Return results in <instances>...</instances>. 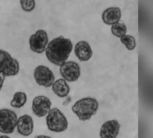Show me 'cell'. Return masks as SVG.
<instances>
[{
    "label": "cell",
    "mask_w": 153,
    "mask_h": 138,
    "mask_svg": "<svg viewBox=\"0 0 153 138\" xmlns=\"http://www.w3.org/2000/svg\"><path fill=\"white\" fill-rule=\"evenodd\" d=\"M48 38L45 31L39 29L29 38V47L30 50L37 54L42 53L48 44Z\"/></svg>",
    "instance_id": "obj_6"
},
{
    "label": "cell",
    "mask_w": 153,
    "mask_h": 138,
    "mask_svg": "<svg viewBox=\"0 0 153 138\" xmlns=\"http://www.w3.org/2000/svg\"><path fill=\"white\" fill-rule=\"evenodd\" d=\"M17 116L14 111L7 108L0 110V132L11 134L16 127Z\"/></svg>",
    "instance_id": "obj_5"
},
{
    "label": "cell",
    "mask_w": 153,
    "mask_h": 138,
    "mask_svg": "<svg viewBox=\"0 0 153 138\" xmlns=\"http://www.w3.org/2000/svg\"><path fill=\"white\" fill-rule=\"evenodd\" d=\"M75 54L81 62L88 61L92 56L90 45L85 41H79L75 47Z\"/></svg>",
    "instance_id": "obj_12"
},
{
    "label": "cell",
    "mask_w": 153,
    "mask_h": 138,
    "mask_svg": "<svg viewBox=\"0 0 153 138\" xmlns=\"http://www.w3.org/2000/svg\"><path fill=\"white\" fill-rule=\"evenodd\" d=\"M51 105L52 103L47 97L39 96L33 98L32 110L36 116L44 117L51 110Z\"/></svg>",
    "instance_id": "obj_9"
},
{
    "label": "cell",
    "mask_w": 153,
    "mask_h": 138,
    "mask_svg": "<svg viewBox=\"0 0 153 138\" xmlns=\"http://www.w3.org/2000/svg\"><path fill=\"white\" fill-rule=\"evenodd\" d=\"M27 96L22 92H17L14 93L13 99L10 101V106L15 108H20L27 103Z\"/></svg>",
    "instance_id": "obj_15"
},
{
    "label": "cell",
    "mask_w": 153,
    "mask_h": 138,
    "mask_svg": "<svg viewBox=\"0 0 153 138\" xmlns=\"http://www.w3.org/2000/svg\"><path fill=\"white\" fill-rule=\"evenodd\" d=\"M73 49L69 39L59 36L50 41L45 50V55L49 62L61 66L66 62Z\"/></svg>",
    "instance_id": "obj_1"
},
{
    "label": "cell",
    "mask_w": 153,
    "mask_h": 138,
    "mask_svg": "<svg viewBox=\"0 0 153 138\" xmlns=\"http://www.w3.org/2000/svg\"><path fill=\"white\" fill-rule=\"evenodd\" d=\"M46 123L49 130L55 132L65 131L68 126L67 118L57 108L49 110L46 117Z\"/></svg>",
    "instance_id": "obj_3"
},
{
    "label": "cell",
    "mask_w": 153,
    "mask_h": 138,
    "mask_svg": "<svg viewBox=\"0 0 153 138\" xmlns=\"http://www.w3.org/2000/svg\"><path fill=\"white\" fill-rule=\"evenodd\" d=\"M0 138H12L9 136H8L7 135H0Z\"/></svg>",
    "instance_id": "obj_22"
},
{
    "label": "cell",
    "mask_w": 153,
    "mask_h": 138,
    "mask_svg": "<svg viewBox=\"0 0 153 138\" xmlns=\"http://www.w3.org/2000/svg\"><path fill=\"white\" fill-rule=\"evenodd\" d=\"M120 127L118 120H108L102 125L99 133L100 136L101 138H117Z\"/></svg>",
    "instance_id": "obj_11"
},
{
    "label": "cell",
    "mask_w": 153,
    "mask_h": 138,
    "mask_svg": "<svg viewBox=\"0 0 153 138\" xmlns=\"http://www.w3.org/2000/svg\"><path fill=\"white\" fill-rule=\"evenodd\" d=\"M122 16L121 10L118 7H111L105 9L102 14V20L107 25H113L119 22Z\"/></svg>",
    "instance_id": "obj_13"
},
{
    "label": "cell",
    "mask_w": 153,
    "mask_h": 138,
    "mask_svg": "<svg viewBox=\"0 0 153 138\" xmlns=\"http://www.w3.org/2000/svg\"><path fill=\"white\" fill-rule=\"evenodd\" d=\"M52 90L57 96L64 98L68 96L70 93V88L65 80L64 79H59L53 83Z\"/></svg>",
    "instance_id": "obj_14"
},
{
    "label": "cell",
    "mask_w": 153,
    "mask_h": 138,
    "mask_svg": "<svg viewBox=\"0 0 153 138\" xmlns=\"http://www.w3.org/2000/svg\"><path fill=\"white\" fill-rule=\"evenodd\" d=\"M17 130L19 134L24 136L30 135L34 128L33 118L28 115H24L17 118Z\"/></svg>",
    "instance_id": "obj_10"
},
{
    "label": "cell",
    "mask_w": 153,
    "mask_h": 138,
    "mask_svg": "<svg viewBox=\"0 0 153 138\" xmlns=\"http://www.w3.org/2000/svg\"><path fill=\"white\" fill-rule=\"evenodd\" d=\"M71 101V97H67V98H66V100L63 103V105H65V106H67V105L70 103Z\"/></svg>",
    "instance_id": "obj_20"
},
{
    "label": "cell",
    "mask_w": 153,
    "mask_h": 138,
    "mask_svg": "<svg viewBox=\"0 0 153 138\" xmlns=\"http://www.w3.org/2000/svg\"><path fill=\"white\" fill-rule=\"evenodd\" d=\"M97 100L92 97H85L77 101L72 107V110L80 120H89L98 110Z\"/></svg>",
    "instance_id": "obj_2"
},
{
    "label": "cell",
    "mask_w": 153,
    "mask_h": 138,
    "mask_svg": "<svg viewBox=\"0 0 153 138\" xmlns=\"http://www.w3.org/2000/svg\"><path fill=\"white\" fill-rule=\"evenodd\" d=\"M35 138H52L49 136L47 135H37L35 136Z\"/></svg>",
    "instance_id": "obj_21"
},
{
    "label": "cell",
    "mask_w": 153,
    "mask_h": 138,
    "mask_svg": "<svg viewBox=\"0 0 153 138\" xmlns=\"http://www.w3.org/2000/svg\"><path fill=\"white\" fill-rule=\"evenodd\" d=\"M5 77H4V76L1 74H0V92L2 88V86H3V85H4V83L5 81Z\"/></svg>",
    "instance_id": "obj_19"
},
{
    "label": "cell",
    "mask_w": 153,
    "mask_h": 138,
    "mask_svg": "<svg viewBox=\"0 0 153 138\" xmlns=\"http://www.w3.org/2000/svg\"><path fill=\"white\" fill-rule=\"evenodd\" d=\"M60 73L64 80L75 82L80 76V68L76 62L68 61L60 66Z\"/></svg>",
    "instance_id": "obj_8"
},
{
    "label": "cell",
    "mask_w": 153,
    "mask_h": 138,
    "mask_svg": "<svg viewBox=\"0 0 153 138\" xmlns=\"http://www.w3.org/2000/svg\"><path fill=\"white\" fill-rule=\"evenodd\" d=\"M120 41L125 45L128 50L131 51L135 48L136 42L135 38L128 34H126L120 38Z\"/></svg>",
    "instance_id": "obj_17"
},
{
    "label": "cell",
    "mask_w": 153,
    "mask_h": 138,
    "mask_svg": "<svg viewBox=\"0 0 153 138\" xmlns=\"http://www.w3.org/2000/svg\"><path fill=\"white\" fill-rule=\"evenodd\" d=\"M20 4L22 10L27 12L32 11L36 6V2L33 0L20 1Z\"/></svg>",
    "instance_id": "obj_18"
},
{
    "label": "cell",
    "mask_w": 153,
    "mask_h": 138,
    "mask_svg": "<svg viewBox=\"0 0 153 138\" xmlns=\"http://www.w3.org/2000/svg\"><path fill=\"white\" fill-rule=\"evenodd\" d=\"M20 71L19 63L5 50L0 49V74L4 77L17 76Z\"/></svg>",
    "instance_id": "obj_4"
},
{
    "label": "cell",
    "mask_w": 153,
    "mask_h": 138,
    "mask_svg": "<svg viewBox=\"0 0 153 138\" xmlns=\"http://www.w3.org/2000/svg\"><path fill=\"white\" fill-rule=\"evenodd\" d=\"M33 76L39 85L45 88L51 87L55 79L53 73L45 66H37L34 71Z\"/></svg>",
    "instance_id": "obj_7"
},
{
    "label": "cell",
    "mask_w": 153,
    "mask_h": 138,
    "mask_svg": "<svg viewBox=\"0 0 153 138\" xmlns=\"http://www.w3.org/2000/svg\"><path fill=\"white\" fill-rule=\"evenodd\" d=\"M111 32L114 36L121 38L126 35L127 32V27L123 21H119L118 22L112 25Z\"/></svg>",
    "instance_id": "obj_16"
}]
</instances>
